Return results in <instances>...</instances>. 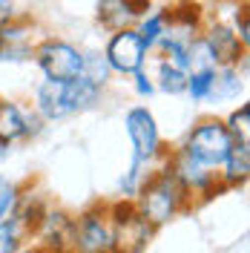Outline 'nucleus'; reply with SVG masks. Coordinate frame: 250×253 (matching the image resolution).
<instances>
[{"label": "nucleus", "mask_w": 250, "mask_h": 253, "mask_svg": "<svg viewBox=\"0 0 250 253\" xmlns=\"http://www.w3.org/2000/svg\"><path fill=\"white\" fill-rule=\"evenodd\" d=\"M135 210L141 213V219L147 221L150 227H164L172 219H178L181 213L193 210V202L184 193V187L178 184V178L167 170V164L161 161L156 164L150 173L144 175L141 187L135 190V196L129 199Z\"/></svg>", "instance_id": "f257e3e1"}, {"label": "nucleus", "mask_w": 250, "mask_h": 253, "mask_svg": "<svg viewBox=\"0 0 250 253\" xmlns=\"http://www.w3.org/2000/svg\"><path fill=\"white\" fill-rule=\"evenodd\" d=\"M230 147H233V135L227 132L224 121L216 118V115L199 118L187 129L184 141L178 144V150H184L193 161H199V164L210 167V170H219L221 161L230 153Z\"/></svg>", "instance_id": "f03ea898"}, {"label": "nucleus", "mask_w": 250, "mask_h": 253, "mask_svg": "<svg viewBox=\"0 0 250 253\" xmlns=\"http://www.w3.org/2000/svg\"><path fill=\"white\" fill-rule=\"evenodd\" d=\"M124 129L129 147H132V161H138L144 167H156L167 156V144L161 138L156 115L147 107H129L124 115Z\"/></svg>", "instance_id": "7ed1b4c3"}, {"label": "nucleus", "mask_w": 250, "mask_h": 253, "mask_svg": "<svg viewBox=\"0 0 250 253\" xmlns=\"http://www.w3.org/2000/svg\"><path fill=\"white\" fill-rule=\"evenodd\" d=\"M164 164H167V170L178 178V184H181L184 193L190 196L193 207L204 205V202H213L219 193H224L221 184H219V173L210 170V167H204V164H199V161H193V158H190L184 150H178V147L167 150Z\"/></svg>", "instance_id": "20e7f679"}, {"label": "nucleus", "mask_w": 250, "mask_h": 253, "mask_svg": "<svg viewBox=\"0 0 250 253\" xmlns=\"http://www.w3.org/2000/svg\"><path fill=\"white\" fill-rule=\"evenodd\" d=\"M112 219V253H147L150 242L156 236V227L141 219V213L129 199L110 202Z\"/></svg>", "instance_id": "39448f33"}, {"label": "nucleus", "mask_w": 250, "mask_h": 253, "mask_svg": "<svg viewBox=\"0 0 250 253\" xmlns=\"http://www.w3.org/2000/svg\"><path fill=\"white\" fill-rule=\"evenodd\" d=\"M32 61L38 63V69L43 72L46 81L66 84V81L78 78L81 72H83V49H78L75 43H69L63 38L49 35V38L35 43Z\"/></svg>", "instance_id": "423d86ee"}, {"label": "nucleus", "mask_w": 250, "mask_h": 253, "mask_svg": "<svg viewBox=\"0 0 250 253\" xmlns=\"http://www.w3.org/2000/svg\"><path fill=\"white\" fill-rule=\"evenodd\" d=\"M69 253H112L110 202H95L75 216Z\"/></svg>", "instance_id": "0eeeda50"}, {"label": "nucleus", "mask_w": 250, "mask_h": 253, "mask_svg": "<svg viewBox=\"0 0 250 253\" xmlns=\"http://www.w3.org/2000/svg\"><path fill=\"white\" fill-rule=\"evenodd\" d=\"M104 58L110 63L112 75H132L138 69H147L150 52L144 49L135 26H129V29H118L110 35V41L104 46Z\"/></svg>", "instance_id": "6e6552de"}, {"label": "nucleus", "mask_w": 250, "mask_h": 253, "mask_svg": "<svg viewBox=\"0 0 250 253\" xmlns=\"http://www.w3.org/2000/svg\"><path fill=\"white\" fill-rule=\"evenodd\" d=\"M43 129V121L35 110L20 107V101L0 98V153L20 141H29Z\"/></svg>", "instance_id": "1a4fd4ad"}, {"label": "nucleus", "mask_w": 250, "mask_h": 253, "mask_svg": "<svg viewBox=\"0 0 250 253\" xmlns=\"http://www.w3.org/2000/svg\"><path fill=\"white\" fill-rule=\"evenodd\" d=\"M202 38L210 46V55L216 66H239L242 61H248V46L239 41V35L233 32L230 23L224 20H204Z\"/></svg>", "instance_id": "9d476101"}, {"label": "nucleus", "mask_w": 250, "mask_h": 253, "mask_svg": "<svg viewBox=\"0 0 250 253\" xmlns=\"http://www.w3.org/2000/svg\"><path fill=\"white\" fill-rule=\"evenodd\" d=\"M72 224H75V216L69 210L49 205V210L43 213V219L38 221V227L32 233V242L43 245L49 253H69V248H72Z\"/></svg>", "instance_id": "9b49d317"}, {"label": "nucleus", "mask_w": 250, "mask_h": 253, "mask_svg": "<svg viewBox=\"0 0 250 253\" xmlns=\"http://www.w3.org/2000/svg\"><path fill=\"white\" fill-rule=\"evenodd\" d=\"M32 32L35 23L29 17H12L9 23L0 26V61L3 63H20V61H32Z\"/></svg>", "instance_id": "f8f14e48"}, {"label": "nucleus", "mask_w": 250, "mask_h": 253, "mask_svg": "<svg viewBox=\"0 0 250 253\" xmlns=\"http://www.w3.org/2000/svg\"><path fill=\"white\" fill-rule=\"evenodd\" d=\"M150 12V0H98V23L110 32L129 29Z\"/></svg>", "instance_id": "ddd939ff"}, {"label": "nucleus", "mask_w": 250, "mask_h": 253, "mask_svg": "<svg viewBox=\"0 0 250 253\" xmlns=\"http://www.w3.org/2000/svg\"><path fill=\"white\" fill-rule=\"evenodd\" d=\"M219 173V184L221 190H239L248 184L250 178V141H233L227 158L221 161Z\"/></svg>", "instance_id": "4468645a"}, {"label": "nucleus", "mask_w": 250, "mask_h": 253, "mask_svg": "<svg viewBox=\"0 0 250 253\" xmlns=\"http://www.w3.org/2000/svg\"><path fill=\"white\" fill-rule=\"evenodd\" d=\"M32 110L41 115V121L49 124V121H61L66 115H72L69 107H66V98H63V84L61 81H41L35 86V104Z\"/></svg>", "instance_id": "2eb2a0df"}, {"label": "nucleus", "mask_w": 250, "mask_h": 253, "mask_svg": "<svg viewBox=\"0 0 250 253\" xmlns=\"http://www.w3.org/2000/svg\"><path fill=\"white\" fill-rule=\"evenodd\" d=\"M101 86L98 84H92L89 78H83V75H78V78L66 81L63 84V98H66V107H69V112L75 115V112H86L92 110L95 104L101 101Z\"/></svg>", "instance_id": "dca6fc26"}, {"label": "nucleus", "mask_w": 250, "mask_h": 253, "mask_svg": "<svg viewBox=\"0 0 250 253\" xmlns=\"http://www.w3.org/2000/svg\"><path fill=\"white\" fill-rule=\"evenodd\" d=\"M167 26H170V17H167V9H156V12H147L135 23V32H138L141 43L147 52H153L158 46V41L167 35Z\"/></svg>", "instance_id": "f3484780"}, {"label": "nucleus", "mask_w": 250, "mask_h": 253, "mask_svg": "<svg viewBox=\"0 0 250 253\" xmlns=\"http://www.w3.org/2000/svg\"><path fill=\"white\" fill-rule=\"evenodd\" d=\"M156 89L167 95H184V86H187V72L184 69H178V66H172L170 61H164V58H158V66H156Z\"/></svg>", "instance_id": "a211bd4d"}, {"label": "nucleus", "mask_w": 250, "mask_h": 253, "mask_svg": "<svg viewBox=\"0 0 250 253\" xmlns=\"http://www.w3.org/2000/svg\"><path fill=\"white\" fill-rule=\"evenodd\" d=\"M245 89V72L239 66H216V81H213V95L210 98H236Z\"/></svg>", "instance_id": "6ab92c4d"}, {"label": "nucleus", "mask_w": 250, "mask_h": 253, "mask_svg": "<svg viewBox=\"0 0 250 253\" xmlns=\"http://www.w3.org/2000/svg\"><path fill=\"white\" fill-rule=\"evenodd\" d=\"M213 81H216V69H190L184 95H190L196 104L210 101V95H213Z\"/></svg>", "instance_id": "aec40b11"}, {"label": "nucleus", "mask_w": 250, "mask_h": 253, "mask_svg": "<svg viewBox=\"0 0 250 253\" xmlns=\"http://www.w3.org/2000/svg\"><path fill=\"white\" fill-rule=\"evenodd\" d=\"M83 78H89L92 84H98L101 89L110 84V63H107V58H104V52H83V72H81Z\"/></svg>", "instance_id": "412c9836"}, {"label": "nucleus", "mask_w": 250, "mask_h": 253, "mask_svg": "<svg viewBox=\"0 0 250 253\" xmlns=\"http://www.w3.org/2000/svg\"><path fill=\"white\" fill-rule=\"evenodd\" d=\"M26 242H29V233L15 219L0 221V253H17Z\"/></svg>", "instance_id": "4be33fe9"}, {"label": "nucleus", "mask_w": 250, "mask_h": 253, "mask_svg": "<svg viewBox=\"0 0 250 253\" xmlns=\"http://www.w3.org/2000/svg\"><path fill=\"white\" fill-rule=\"evenodd\" d=\"M227 132L233 135V141H250V107L248 104H239L227 118H221Z\"/></svg>", "instance_id": "5701e85b"}, {"label": "nucleus", "mask_w": 250, "mask_h": 253, "mask_svg": "<svg viewBox=\"0 0 250 253\" xmlns=\"http://www.w3.org/2000/svg\"><path fill=\"white\" fill-rule=\"evenodd\" d=\"M20 190H23V184H15V181H0V221L15 219L17 202H20Z\"/></svg>", "instance_id": "b1692460"}, {"label": "nucleus", "mask_w": 250, "mask_h": 253, "mask_svg": "<svg viewBox=\"0 0 250 253\" xmlns=\"http://www.w3.org/2000/svg\"><path fill=\"white\" fill-rule=\"evenodd\" d=\"M230 26H233V32L239 35V41L248 46L250 43V26H248V6H245V3L233 9V23H230Z\"/></svg>", "instance_id": "393cba45"}, {"label": "nucleus", "mask_w": 250, "mask_h": 253, "mask_svg": "<svg viewBox=\"0 0 250 253\" xmlns=\"http://www.w3.org/2000/svg\"><path fill=\"white\" fill-rule=\"evenodd\" d=\"M132 78V89L141 95V98H150V95L156 92V84H153V75L147 72V69H138V72H132L129 75Z\"/></svg>", "instance_id": "a878e982"}, {"label": "nucleus", "mask_w": 250, "mask_h": 253, "mask_svg": "<svg viewBox=\"0 0 250 253\" xmlns=\"http://www.w3.org/2000/svg\"><path fill=\"white\" fill-rule=\"evenodd\" d=\"M15 15H17L15 0H0V26H3V23H9Z\"/></svg>", "instance_id": "bb28decb"}, {"label": "nucleus", "mask_w": 250, "mask_h": 253, "mask_svg": "<svg viewBox=\"0 0 250 253\" xmlns=\"http://www.w3.org/2000/svg\"><path fill=\"white\" fill-rule=\"evenodd\" d=\"M17 253H49V251L43 248V245H38V242H32V239H29V242H26Z\"/></svg>", "instance_id": "cd10ccee"}]
</instances>
